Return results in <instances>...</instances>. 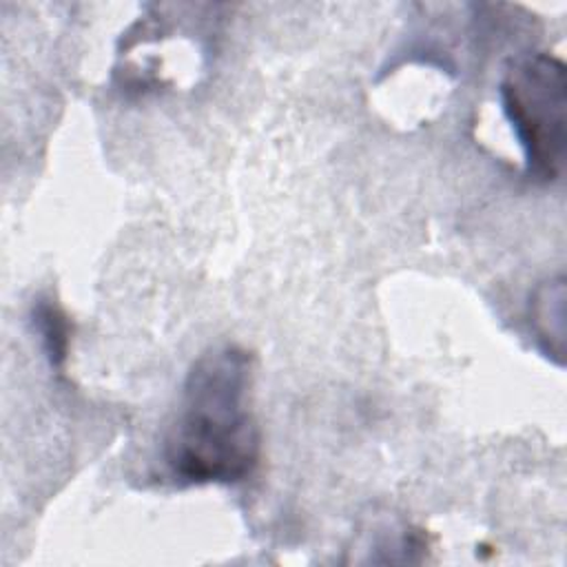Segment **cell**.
<instances>
[{
  "label": "cell",
  "instance_id": "cell-1",
  "mask_svg": "<svg viewBox=\"0 0 567 567\" xmlns=\"http://www.w3.org/2000/svg\"><path fill=\"white\" fill-rule=\"evenodd\" d=\"M252 354L224 343L186 372L162 441V463L177 485H230L259 465L261 434L250 408Z\"/></svg>",
  "mask_w": 567,
  "mask_h": 567
},
{
  "label": "cell",
  "instance_id": "cell-2",
  "mask_svg": "<svg viewBox=\"0 0 567 567\" xmlns=\"http://www.w3.org/2000/svg\"><path fill=\"white\" fill-rule=\"evenodd\" d=\"M501 111L523 151L525 173L538 182L563 175L567 148L565 64L551 53H527L503 73Z\"/></svg>",
  "mask_w": 567,
  "mask_h": 567
},
{
  "label": "cell",
  "instance_id": "cell-3",
  "mask_svg": "<svg viewBox=\"0 0 567 567\" xmlns=\"http://www.w3.org/2000/svg\"><path fill=\"white\" fill-rule=\"evenodd\" d=\"M529 328L538 348L563 363L565 352V279L543 281L529 299Z\"/></svg>",
  "mask_w": 567,
  "mask_h": 567
},
{
  "label": "cell",
  "instance_id": "cell-4",
  "mask_svg": "<svg viewBox=\"0 0 567 567\" xmlns=\"http://www.w3.org/2000/svg\"><path fill=\"white\" fill-rule=\"evenodd\" d=\"M31 326L40 337L49 365L62 370L71 346V323L66 312L55 303V299L38 297L31 306Z\"/></svg>",
  "mask_w": 567,
  "mask_h": 567
}]
</instances>
